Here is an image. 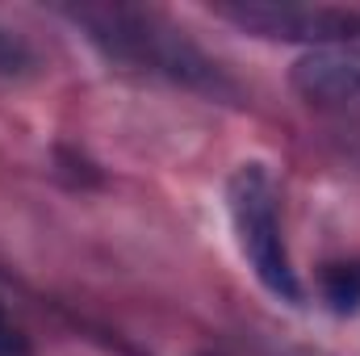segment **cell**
I'll return each instance as SVG.
<instances>
[{"mask_svg": "<svg viewBox=\"0 0 360 356\" xmlns=\"http://www.w3.org/2000/svg\"><path fill=\"white\" fill-rule=\"evenodd\" d=\"M84 34L89 42L109 59V63H122V68H134V72H147V76H164L172 84L184 89L210 92V96H235V84L218 72V63L197 51L184 30H176L168 17L160 13H147V8H63Z\"/></svg>", "mask_w": 360, "mask_h": 356, "instance_id": "1", "label": "cell"}, {"mask_svg": "<svg viewBox=\"0 0 360 356\" xmlns=\"http://www.w3.org/2000/svg\"><path fill=\"white\" fill-rule=\"evenodd\" d=\"M226 210L235 227V243L252 265L256 281L281 302H302V281L289 265L281 214H276V180L264 164H239L226 180Z\"/></svg>", "mask_w": 360, "mask_h": 356, "instance_id": "2", "label": "cell"}, {"mask_svg": "<svg viewBox=\"0 0 360 356\" xmlns=\"http://www.w3.org/2000/svg\"><path fill=\"white\" fill-rule=\"evenodd\" d=\"M222 21L252 38L269 42H302V46H356L360 51V13L323 8V4H276V0H235L214 8Z\"/></svg>", "mask_w": 360, "mask_h": 356, "instance_id": "3", "label": "cell"}, {"mask_svg": "<svg viewBox=\"0 0 360 356\" xmlns=\"http://www.w3.org/2000/svg\"><path fill=\"white\" fill-rule=\"evenodd\" d=\"M289 84L314 109H360V51L356 46L306 51L293 63Z\"/></svg>", "mask_w": 360, "mask_h": 356, "instance_id": "4", "label": "cell"}, {"mask_svg": "<svg viewBox=\"0 0 360 356\" xmlns=\"http://www.w3.org/2000/svg\"><path fill=\"white\" fill-rule=\"evenodd\" d=\"M323 298L335 314L360 310V260H340L323 268Z\"/></svg>", "mask_w": 360, "mask_h": 356, "instance_id": "5", "label": "cell"}, {"mask_svg": "<svg viewBox=\"0 0 360 356\" xmlns=\"http://www.w3.org/2000/svg\"><path fill=\"white\" fill-rule=\"evenodd\" d=\"M34 72H38L34 46H30L17 30L0 25V80H30Z\"/></svg>", "mask_w": 360, "mask_h": 356, "instance_id": "6", "label": "cell"}, {"mask_svg": "<svg viewBox=\"0 0 360 356\" xmlns=\"http://www.w3.org/2000/svg\"><path fill=\"white\" fill-rule=\"evenodd\" d=\"M21 348V340H17V331L4 323V310H0V356H13Z\"/></svg>", "mask_w": 360, "mask_h": 356, "instance_id": "7", "label": "cell"}]
</instances>
